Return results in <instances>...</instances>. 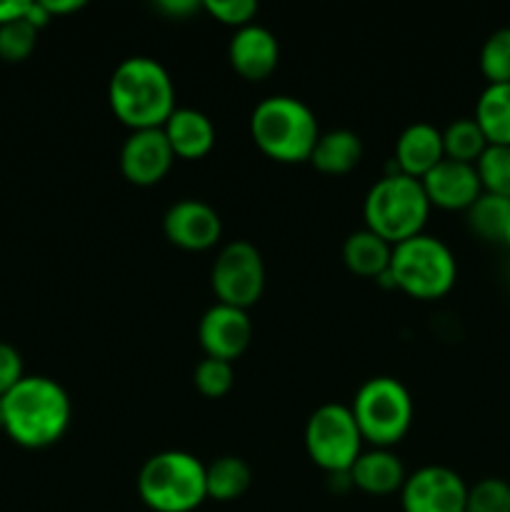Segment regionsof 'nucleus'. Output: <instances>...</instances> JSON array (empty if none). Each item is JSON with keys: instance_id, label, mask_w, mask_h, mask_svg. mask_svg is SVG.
I'll list each match as a JSON object with an SVG mask.
<instances>
[{"instance_id": "4be33fe9", "label": "nucleus", "mask_w": 510, "mask_h": 512, "mask_svg": "<svg viewBox=\"0 0 510 512\" xmlns=\"http://www.w3.org/2000/svg\"><path fill=\"white\" fill-rule=\"evenodd\" d=\"M250 483H253V470L243 458L223 455L205 465V490H208V498L218 500V503L238 500L250 488Z\"/></svg>"}, {"instance_id": "f257e3e1", "label": "nucleus", "mask_w": 510, "mask_h": 512, "mask_svg": "<svg viewBox=\"0 0 510 512\" xmlns=\"http://www.w3.org/2000/svg\"><path fill=\"white\" fill-rule=\"evenodd\" d=\"M3 400V430L20 448L40 450L65 435L73 415L68 393L45 375H25Z\"/></svg>"}, {"instance_id": "473e14b6", "label": "nucleus", "mask_w": 510, "mask_h": 512, "mask_svg": "<svg viewBox=\"0 0 510 512\" xmlns=\"http://www.w3.org/2000/svg\"><path fill=\"white\" fill-rule=\"evenodd\" d=\"M158 8L163 10L165 15H170V18L180 20V18H188L190 13H195L200 5L195 3V0H163V3H158Z\"/></svg>"}, {"instance_id": "dca6fc26", "label": "nucleus", "mask_w": 510, "mask_h": 512, "mask_svg": "<svg viewBox=\"0 0 510 512\" xmlns=\"http://www.w3.org/2000/svg\"><path fill=\"white\" fill-rule=\"evenodd\" d=\"M440 160H445L443 130L435 125L410 123L395 140V165L408 178L423 180Z\"/></svg>"}, {"instance_id": "f8f14e48", "label": "nucleus", "mask_w": 510, "mask_h": 512, "mask_svg": "<svg viewBox=\"0 0 510 512\" xmlns=\"http://www.w3.org/2000/svg\"><path fill=\"white\" fill-rule=\"evenodd\" d=\"M173 150L163 128L133 130L120 148V173L128 183L150 188L158 185L173 168Z\"/></svg>"}, {"instance_id": "4c0bfd02", "label": "nucleus", "mask_w": 510, "mask_h": 512, "mask_svg": "<svg viewBox=\"0 0 510 512\" xmlns=\"http://www.w3.org/2000/svg\"><path fill=\"white\" fill-rule=\"evenodd\" d=\"M505 275H508V283H510V263H508V270H505Z\"/></svg>"}, {"instance_id": "9b49d317", "label": "nucleus", "mask_w": 510, "mask_h": 512, "mask_svg": "<svg viewBox=\"0 0 510 512\" xmlns=\"http://www.w3.org/2000/svg\"><path fill=\"white\" fill-rule=\"evenodd\" d=\"M198 340L200 348L205 350V358L233 363L248 350L250 340H253V323L248 318V310L215 303L200 318Z\"/></svg>"}, {"instance_id": "6ab92c4d", "label": "nucleus", "mask_w": 510, "mask_h": 512, "mask_svg": "<svg viewBox=\"0 0 510 512\" xmlns=\"http://www.w3.org/2000/svg\"><path fill=\"white\" fill-rule=\"evenodd\" d=\"M390 258L393 245L368 228L350 233L343 245L345 268L360 278H383L390 270Z\"/></svg>"}, {"instance_id": "a211bd4d", "label": "nucleus", "mask_w": 510, "mask_h": 512, "mask_svg": "<svg viewBox=\"0 0 510 512\" xmlns=\"http://www.w3.org/2000/svg\"><path fill=\"white\" fill-rule=\"evenodd\" d=\"M348 475L353 488L363 490L368 495H378V498L400 493L405 478H408L398 455L385 448L363 450Z\"/></svg>"}, {"instance_id": "c756f323", "label": "nucleus", "mask_w": 510, "mask_h": 512, "mask_svg": "<svg viewBox=\"0 0 510 512\" xmlns=\"http://www.w3.org/2000/svg\"><path fill=\"white\" fill-rule=\"evenodd\" d=\"M203 8L208 10L218 23L230 25V28L235 30L250 25L255 15H258V3H255V0H205Z\"/></svg>"}, {"instance_id": "7ed1b4c3", "label": "nucleus", "mask_w": 510, "mask_h": 512, "mask_svg": "<svg viewBox=\"0 0 510 512\" xmlns=\"http://www.w3.org/2000/svg\"><path fill=\"white\" fill-rule=\"evenodd\" d=\"M250 135L263 155L278 163H305L320 138L318 118L293 95H270L250 115Z\"/></svg>"}, {"instance_id": "e433bc0d", "label": "nucleus", "mask_w": 510, "mask_h": 512, "mask_svg": "<svg viewBox=\"0 0 510 512\" xmlns=\"http://www.w3.org/2000/svg\"><path fill=\"white\" fill-rule=\"evenodd\" d=\"M0 428H3V400H0Z\"/></svg>"}, {"instance_id": "7c9ffc66", "label": "nucleus", "mask_w": 510, "mask_h": 512, "mask_svg": "<svg viewBox=\"0 0 510 512\" xmlns=\"http://www.w3.org/2000/svg\"><path fill=\"white\" fill-rule=\"evenodd\" d=\"M23 378L25 373L20 353L13 345L0 343V398H5V395H8Z\"/></svg>"}, {"instance_id": "aec40b11", "label": "nucleus", "mask_w": 510, "mask_h": 512, "mask_svg": "<svg viewBox=\"0 0 510 512\" xmlns=\"http://www.w3.org/2000/svg\"><path fill=\"white\" fill-rule=\"evenodd\" d=\"M360 158H363V140L358 138V133L338 128L320 133L310 163L323 175H345L358 168Z\"/></svg>"}, {"instance_id": "4468645a", "label": "nucleus", "mask_w": 510, "mask_h": 512, "mask_svg": "<svg viewBox=\"0 0 510 512\" xmlns=\"http://www.w3.org/2000/svg\"><path fill=\"white\" fill-rule=\"evenodd\" d=\"M423 190L430 200V208L440 210H468L483 195L475 165L458 160H440L423 180Z\"/></svg>"}, {"instance_id": "39448f33", "label": "nucleus", "mask_w": 510, "mask_h": 512, "mask_svg": "<svg viewBox=\"0 0 510 512\" xmlns=\"http://www.w3.org/2000/svg\"><path fill=\"white\" fill-rule=\"evenodd\" d=\"M138 495L153 512H193L208 498L205 465L183 450H163L143 463Z\"/></svg>"}, {"instance_id": "cd10ccee", "label": "nucleus", "mask_w": 510, "mask_h": 512, "mask_svg": "<svg viewBox=\"0 0 510 512\" xmlns=\"http://www.w3.org/2000/svg\"><path fill=\"white\" fill-rule=\"evenodd\" d=\"M35 43H38V30L25 18L0 25V58L8 63H20L28 58L35 50Z\"/></svg>"}, {"instance_id": "c9c22d12", "label": "nucleus", "mask_w": 510, "mask_h": 512, "mask_svg": "<svg viewBox=\"0 0 510 512\" xmlns=\"http://www.w3.org/2000/svg\"><path fill=\"white\" fill-rule=\"evenodd\" d=\"M503 245L510 250V218H508V225H505V233H503Z\"/></svg>"}, {"instance_id": "bb28decb", "label": "nucleus", "mask_w": 510, "mask_h": 512, "mask_svg": "<svg viewBox=\"0 0 510 512\" xmlns=\"http://www.w3.org/2000/svg\"><path fill=\"white\" fill-rule=\"evenodd\" d=\"M193 383L203 398H210V400L223 398V395L230 393V388H233L235 383L233 363H225V360H218V358L200 360V363L195 365Z\"/></svg>"}, {"instance_id": "72a5a7b5", "label": "nucleus", "mask_w": 510, "mask_h": 512, "mask_svg": "<svg viewBox=\"0 0 510 512\" xmlns=\"http://www.w3.org/2000/svg\"><path fill=\"white\" fill-rule=\"evenodd\" d=\"M40 3L45 5V10L50 13V18L53 15H65V13H75V10L83 8V0H40Z\"/></svg>"}, {"instance_id": "58836bf2", "label": "nucleus", "mask_w": 510, "mask_h": 512, "mask_svg": "<svg viewBox=\"0 0 510 512\" xmlns=\"http://www.w3.org/2000/svg\"><path fill=\"white\" fill-rule=\"evenodd\" d=\"M465 512H468V510H465Z\"/></svg>"}, {"instance_id": "393cba45", "label": "nucleus", "mask_w": 510, "mask_h": 512, "mask_svg": "<svg viewBox=\"0 0 510 512\" xmlns=\"http://www.w3.org/2000/svg\"><path fill=\"white\" fill-rule=\"evenodd\" d=\"M475 170L483 193L510 200V145H488L475 163Z\"/></svg>"}, {"instance_id": "ddd939ff", "label": "nucleus", "mask_w": 510, "mask_h": 512, "mask_svg": "<svg viewBox=\"0 0 510 512\" xmlns=\"http://www.w3.org/2000/svg\"><path fill=\"white\" fill-rule=\"evenodd\" d=\"M163 233L175 248L200 253L218 245L223 235V220L215 213L213 205L185 198L168 208L163 218Z\"/></svg>"}, {"instance_id": "423d86ee", "label": "nucleus", "mask_w": 510, "mask_h": 512, "mask_svg": "<svg viewBox=\"0 0 510 512\" xmlns=\"http://www.w3.org/2000/svg\"><path fill=\"white\" fill-rule=\"evenodd\" d=\"M390 278L398 290L415 300H438L453 290L458 263L448 245L435 235H415L393 245Z\"/></svg>"}, {"instance_id": "0eeeda50", "label": "nucleus", "mask_w": 510, "mask_h": 512, "mask_svg": "<svg viewBox=\"0 0 510 512\" xmlns=\"http://www.w3.org/2000/svg\"><path fill=\"white\" fill-rule=\"evenodd\" d=\"M350 410L363 440L373 448L390 450L408 435L413 425L410 390L390 375L365 380L355 393Z\"/></svg>"}, {"instance_id": "412c9836", "label": "nucleus", "mask_w": 510, "mask_h": 512, "mask_svg": "<svg viewBox=\"0 0 510 512\" xmlns=\"http://www.w3.org/2000/svg\"><path fill=\"white\" fill-rule=\"evenodd\" d=\"M473 118L488 145H510V83L485 85Z\"/></svg>"}, {"instance_id": "b1692460", "label": "nucleus", "mask_w": 510, "mask_h": 512, "mask_svg": "<svg viewBox=\"0 0 510 512\" xmlns=\"http://www.w3.org/2000/svg\"><path fill=\"white\" fill-rule=\"evenodd\" d=\"M485 148H488V140L475 118H458L443 130V150L448 160L475 165Z\"/></svg>"}, {"instance_id": "f03ea898", "label": "nucleus", "mask_w": 510, "mask_h": 512, "mask_svg": "<svg viewBox=\"0 0 510 512\" xmlns=\"http://www.w3.org/2000/svg\"><path fill=\"white\" fill-rule=\"evenodd\" d=\"M108 103L130 133L163 128L175 110L173 78L163 63L148 55L125 58L110 75Z\"/></svg>"}, {"instance_id": "2f4dec72", "label": "nucleus", "mask_w": 510, "mask_h": 512, "mask_svg": "<svg viewBox=\"0 0 510 512\" xmlns=\"http://www.w3.org/2000/svg\"><path fill=\"white\" fill-rule=\"evenodd\" d=\"M30 0H0V25L25 18Z\"/></svg>"}, {"instance_id": "2eb2a0df", "label": "nucleus", "mask_w": 510, "mask_h": 512, "mask_svg": "<svg viewBox=\"0 0 510 512\" xmlns=\"http://www.w3.org/2000/svg\"><path fill=\"white\" fill-rule=\"evenodd\" d=\"M228 60L240 78L258 83L275 73L280 60L278 38L263 25H245L235 30L228 45Z\"/></svg>"}, {"instance_id": "f704fd0d", "label": "nucleus", "mask_w": 510, "mask_h": 512, "mask_svg": "<svg viewBox=\"0 0 510 512\" xmlns=\"http://www.w3.org/2000/svg\"><path fill=\"white\" fill-rule=\"evenodd\" d=\"M25 20H28V23L33 25L35 30H40V28H45V25H48L53 18H50V13L45 10L43 3H33V0H30L28 13H25Z\"/></svg>"}, {"instance_id": "f3484780", "label": "nucleus", "mask_w": 510, "mask_h": 512, "mask_svg": "<svg viewBox=\"0 0 510 512\" xmlns=\"http://www.w3.org/2000/svg\"><path fill=\"white\" fill-rule=\"evenodd\" d=\"M163 133L175 158L183 160L205 158L215 145L213 120L195 108H175L165 120Z\"/></svg>"}, {"instance_id": "c85d7f7f", "label": "nucleus", "mask_w": 510, "mask_h": 512, "mask_svg": "<svg viewBox=\"0 0 510 512\" xmlns=\"http://www.w3.org/2000/svg\"><path fill=\"white\" fill-rule=\"evenodd\" d=\"M468 512H510V483L503 478H485L468 488Z\"/></svg>"}, {"instance_id": "9d476101", "label": "nucleus", "mask_w": 510, "mask_h": 512, "mask_svg": "<svg viewBox=\"0 0 510 512\" xmlns=\"http://www.w3.org/2000/svg\"><path fill=\"white\" fill-rule=\"evenodd\" d=\"M468 485L445 465H425L400 488L403 512H465Z\"/></svg>"}, {"instance_id": "a878e982", "label": "nucleus", "mask_w": 510, "mask_h": 512, "mask_svg": "<svg viewBox=\"0 0 510 512\" xmlns=\"http://www.w3.org/2000/svg\"><path fill=\"white\" fill-rule=\"evenodd\" d=\"M480 73L488 83H510V25L490 33L483 43Z\"/></svg>"}, {"instance_id": "20e7f679", "label": "nucleus", "mask_w": 510, "mask_h": 512, "mask_svg": "<svg viewBox=\"0 0 510 512\" xmlns=\"http://www.w3.org/2000/svg\"><path fill=\"white\" fill-rule=\"evenodd\" d=\"M430 215V200L423 183L403 173H388L368 190L363 203L365 228L390 245L423 233Z\"/></svg>"}, {"instance_id": "6e6552de", "label": "nucleus", "mask_w": 510, "mask_h": 512, "mask_svg": "<svg viewBox=\"0 0 510 512\" xmlns=\"http://www.w3.org/2000/svg\"><path fill=\"white\" fill-rule=\"evenodd\" d=\"M363 435L353 410L340 403H325L305 423V450L320 470L330 475L350 473L363 453Z\"/></svg>"}, {"instance_id": "5701e85b", "label": "nucleus", "mask_w": 510, "mask_h": 512, "mask_svg": "<svg viewBox=\"0 0 510 512\" xmlns=\"http://www.w3.org/2000/svg\"><path fill=\"white\" fill-rule=\"evenodd\" d=\"M468 228L485 243H503L505 225L510 218V200L483 193L468 210Z\"/></svg>"}, {"instance_id": "1a4fd4ad", "label": "nucleus", "mask_w": 510, "mask_h": 512, "mask_svg": "<svg viewBox=\"0 0 510 512\" xmlns=\"http://www.w3.org/2000/svg\"><path fill=\"white\" fill-rule=\"evenodd\" d=\"M218 303L248 310L265 290V265L260 250L248 240H233L220 248L210 273Z\"/></svg>"}]
</instances>
